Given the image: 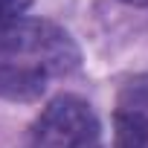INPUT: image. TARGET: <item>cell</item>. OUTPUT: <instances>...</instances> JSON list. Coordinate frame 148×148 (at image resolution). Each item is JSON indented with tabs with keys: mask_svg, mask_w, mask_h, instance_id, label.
Here are the masks:
<instances>
[{
	"mask_svg": "<svg viewBox=\"0 0 148 148\" xmlns=\"http://www.w3.org/2000/svg\"><path fill=\"white\" fill-rule=\"evenodd\" d=\"M32 6V0H0V26L23 18V12Z\"/></svg>",
	"mask_w": 148,
	"mask_h": 148,
	"instance_id": "cell-4",
	"label": "cell"
},
{
	"mask_svg": "<svg viewBox=\"0 0 148 148\" xmlns=\"http://www.w3.org/2000/svg\"><path fill=\"white\" fill-rule=\"evenodd\" d=\"M122 3H131V6H145V9H148V0H122Z\"/></svg>",
	"mask_w": 148,
	"mask_h": 148,
	"instance_id": "cell-5",
	"label": "cell"
},
{
	"mask_svg": "<svg viewBox=\"0 0 148 148\" xmlns=\"http://www.w3.org/2000/svg\"><path fill=\"white\" fill-rule=\"evenodd\" d=\"M116 148H148V76L128 82L116 99Z\"/></svg>",
	"mask_w": 148,
	"mask_h": 148,
	"instance_id": "cell-3",
	"label": "cell"
},
{
	"mask_svg": "<svg viewBox=\"0 0 148 148\" xmlns=\"http://www.w3.org/2000/svg\"><path fill=\"white\" fill-rule=\"evenodd\" d=\"M79 64V44L47 18H18L0 26V99L35 102Z\"/></svg>",
	"mask_w": 148,
	"mask_h": 148,
	"instance_id": "cell-1",
	"label": "cell"
},
{
	"mask_svg": "<svg viewBox=\"0 0 148 148\" xmlns=\"http://www.w3.org/2000/svg\"><path fill=\"white\" fill-rule=\"evenodd\" d=\"M32 148H105L93 108L73 96H55L32 128Z\"/></svg>",
	"mask_w": 148,
	"mask_h": 148,
	"instance_id": "cell-2",
	"label": "cell"
}]
</instances>
